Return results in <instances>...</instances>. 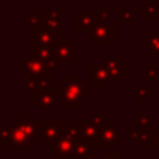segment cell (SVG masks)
<instances>
[{
    "label": "cell",
    "mask_w": 159,
    "mask_h": 159,
    "mask_svg": "<svg viewBox=\"0 0 159 159\" xmlns=\"http://www.w3.org/2000/svg\"><path fill=\"white\" fill-rule=\"evenodd\" d=\"M59 101L66 109H81L89 99V82L80 75H66L56 85Z\"/></svg>",
    "instance_id": "cell-1"
},
{
    "label": "cell",
    "mask_w": 159,
    "mask_h": 159,
    "mask_svg": "<svg viewBox=\"0 0 159 159\" xmlns=\"http://www.w3.org/2000/svg\"><path fill=\"white\" fill-rule=\"evenodd\" d=\"M89 45H113L115 43V25L109 21H96L88 34Z\"/></svg>",
    "instance_id": "cell-2"
},
{
    "label": "cell",
    "mask_w": 159,
    "mask_h": 159,
    "mask_svg": "<svg viewBox=\"0 0 159 159\" xmlns=\"http://www.w3.org/2000/svg\"><path fill=\"white\" fill-rule=\"evenodd\" d=\"M55 60L59 64H75L77 63V46L71 43L70 38H59L52 48Z\"/></svg>",
    "instance_id": "cell-3"
},
{
    "label": "cell",
    "mask_w": 159,
    "mask_h": 159,
    "mask_svg": "<svg viewBox=\"0 0 159 159\" xmlns=\"http://www.w3.org/2000/svg\"><path fill=\"white\" fill-rule=\"evenodd\" d=\"M39 129H41V138L45 145L50 147L55 140L66 133V124L63 120H38Z\"/></svg>",
    "instance_id": "cell-4"
},
{
    "label": "cell",
    "mask_w": 159,
    "mask_h": 159,
    "mask_svg": "<svg viewBox=\"0 0 159 159\" xmlns=\"http://www.w3.org/2000/svg\"><path fill=\"white\" fill-rule=\"evenodd\" d=\"M32 101L43 110L45 115H52V112L59 106V95L57 89L53 88H48V89L36 91L31 95Z\"/></svg>",
    "instance_id": "cell-5"
},
{
    "label": "cell",
    "mask_w": 159,
    "mask_h": 159,
    "mask_svg": "<svg viewBox=\"0 0 159 159\" xmlns=\"http://www.w3.org/2000/svg\"><path fill=\"white\" fill-rule=\"evenodd\" d=\"M42 24L57 34L63 32V30H64V7H61V6H56V7L46 6V7L43 8V13H42Z\"/></svg>",
    "instance_id": "cell-6"
},
{
    "label": "cell",
    "mask_w": 159,
    "mask_h": 159,
    "mask_svg": "<svg viewBox=\"0 0 159 159\" xmlns=\"http://www.w3.org/2000/svg\"><path fill=\"white\" fill-rule=\"evenodd\" d=\"M32 38V46H45V48H53L57 42L59 36L57 32L49 30L48 27H45L43 24H39L38 27L32 28V32H31Z\"/></svg>",
    "instance_id": "cell-7"
},
{
    "label": "cell",
    "mask_w": 159,
    "mask_h": 159,
    "mask_svg": "<svg viewBox=\"0 0 159 159\" xmlns=\"http://www.w3.org/2000/svg\"><path fill=\"white\" fill-rule=\"evenodd\" d=\"M88 82L95 85L96 89H107L110 78L106 67L102 63H91L88 66Z\"/></svg>",
    "instance_id": "cell-8"
},
{
    "label": "cell",
    "mask_w": 159,
    "mask_h": 159,
    "mask_svg": "<svg viewBox=\"0 0 159 159\" xmlns=\"http://www.w3.org/2000/svg\"><path fill=\"white\" fill-rule=\"evenodd\" d=\"M101 63L106 67L107 73H109L110 84H119L124 77H127V64L123 63L119 57H112L107 56L101 60Z\"/></svg>",
    "instance_id": "cell-9"
},
{
    "label": "cell",
    "mask_w": 159,
    "mask_h": 159,
    "mask_svg": "<svg viewBox=\"0 0 159 159\" xmlns=\"http://www.w3.org/2000/svg\"><path fill=\"white\" fill-rule=\"evenodd\" d=\"M121 131L113 120H109L101 129V138L98 147H119L121 143Z\"/></svg>",
    "instance_id": "cell-10"
},
{
    "label": "cell",
    "mask_w": 159,
    "mask_h": 159,
    "mask_svg": "<svg viewBox=\"0 0 159 159\" xmlns=\"http://www.w3.org/2000/svg\"><path fill=\"white\" fill-rule=\"evenodd\" d=\"M11 130H13V137H11V151L14 154H22L27 151V148L32 144V138L21 129L20 121L11 124Z\"/></svg>",
    "instance_id": "cell-11"
},
{
    "label": "cell",
    "mask_w": 159,
    "mask_h": 159,
    "mask_svg": "<svg viewBox=\"0 0 159 159\" xmlns=\"http://www.w3.org/2000/svg\"><path fill=\"white\" fill-rule=\"evenodd\" d=\"M126 133L129 135V140L131 141L133 145L135 147H147L152 145L154 141V130L152 127H145V129H137V127H127Z\"/></svg>",
    "instance_id": "cell-12"
},
{
    "label": "cell",
    "mask_w": 159,
    "mask_h": 159,
    "mask_svg": "<svg viewBox=\"0 0 159 159\" xmlns=\"http://www.w3.org/2000/svg\"><path fill=\"white\" fill-rule=\"evenodd\" d=\"M50 81H52V70L42 75H34L27 73V77H25V95L31 96L36 91L48 89V88H50Z\"/></svg>",
    "instance_id": "cell-13"
},
{
    "label": "cell",
    "mask_w": 159,
    "mask_h": 159,
    "mask_svg": "<svg viewBox=\"0 0 159 159\" xmlns=\"http://www.w3.org/2000/svg\"><path fill=\"white\" fill-rule=\"evenodd\" d=\"M70 123L77 126L81 133V140L91 141L98 145L101 138V127H98L91 120H70Z\"/></svg>",
    "instance_id": "cell-14"
},
{
    "label": "cell",
    "mask_w": 159,
    "mask_h": 159,
    "mask_svg": "<svg viewBox=\"0 0 159 159\" xmlns=\"http://www.w3.org/2000/svg\"><path fill=\"white\" fill-rule=\"evenodd\" d=\"M18 69L21 71H27L28 74L34 75H42L50 71L49 66L45 61H42L38 57H20L18 60Z\"/></svg>",
    "instance_id": "cell-15"
},
{
    "label": "cell",
    "mask_w": 159,
    "mask_h": 159,
    "mask_svg": "<svg viewBox=\"0 0 159 159\" xmlns=\"http://www.w3.org/2000/svg\"><path fill=\"white\" fill-rule=\"evenodd\" d=\"M77 141L73 138L67 137L66 134H63L61 137H59L57 140H55L50 144V152L56 154L57 159H64V158H70L73 154V149Z\"/></svg>",
    "instance_id": "cell-16"
},
{
    "label": "cell",
    "mask_w": 159,
    "mask_h": 159,
    "mask_svg": "<svg viewBox=\"0 0 159 159\" xmlns=\"http://www.w3.org/2000/svg\"><path fill=\"white\" fill-rule=\"evenodd\" d=\"M18 121L21 129L30 135L32 140L35 141H42L41 138V129H39L38 120H34L31 115H20Z\"/></svg>",
    "instance_id": "cell-17"
},
{
    "label": "cell",
    "mask_w": 159,
    "mask_h": 159,
    "mask_svg": "<svg viewBox=\"0 0 159 159\" xmlns=\"http://www.w3.org/2000/svg\"><path fill=\"white\" fill-rule=\"evenodd\" d=\"M96 147L98 145L95 143L78 140L74 145V149H73V154L70 157V159H85L88 157H95Z\"/></svg>",
    "instance_id": "cell-18"
},
{
    "label": "cell",
    "mask_w": 159,
    "mask_h": 159,
    "mask_svg": "<svg viewBox=\"0 0 159 159\" xmlns=\"http://www.w3.org/2000/svg\"><path fill=\"white\" fill-rule=\"evenodd\" d=\"M31 50H32V56L34 57L41 59L42 61L49 66V69L52 71H57L59 63L55 60V56H53V49L52 48H45V46H31Z\"/></svg>",
    "instance_id": "cell-19"
},
{
    "label": "cell",
    "mask_w": 159,
    "mask_h": 159,
    "mask_svg": "<svg viewBox=\"0 0 159 159\" xmlns=\"http://www.w3.org/2000/svg\"><path fill=\"white\" fill-rule=\"evenodd\" d=\"M96 24V18L93 13H77L75 14V31L77 32H87L93 28Z\"/></svg>",
    "instance_id": "cell-20"
},
{
    "label": "cell",
    "mask_w": 159,
    "mask_h": 159,
    "mask_svg": "<svg viewBox=\"0 0 159 159\" xmlns=\"http://www.w3.org/2000/svg\"><path fill=\"white\" fill-rule=\"evenodd\" d=\"M154 91L147 87V82H134L133 84V101L135 102H152Z\"/></svg>",
    "instance_id": "cell-21"
},
{
    "label": "cell",
    "mask_w": 159,
    "mask_h": 159,
    "mask_svg": "<svg viewBox=\"0 0 159 159\" xmlns=\"http://www.w3.org/2000/svg\"><path fill=\"white\" fill-rule=\"evenodd\" d=\"M147 57L159 59V32H147Z\"/></svg>",
    "instance_id": "cell-22"
},
{
    "label": "cell",
    "mask_w": 159,
    "mask_h": 159,
    "mask_svg": "<svg viewBox=\"0 0 159 159\" xmlns=\"http://www.w3.org/2000/svg\"><path fill=\"white\" fill-rule=\"evenodd\" d=\"M140 11L145 14L147 20H159V0H148L140 7Z\"/></svg>",
    "instance_id": "cell-23"
},
{
    "label": "cell",
    "mask_w": 159,
    "mask_h": 159,
    "mask_svg": "<svg viewBox=\"0 0 159 159\" xmlns=\"http://www.w3.org/2000/svg\"><path fill=\"white\" fill-rule=\"evenodd\" d=\"M145 82L147 84H158L159 82V64L158 63L145 64Z\"/></svg>",
    "instance_id": "cell-24"
},
{
    "label": "cell",
    "mask_w": 159,
    "mask_h": 159,
    "mask_svg": "<svg viewBox=\"0 0 159 159\" xmlns=\"http://www.w3.org/2000/svg\"><path fill=\"white\" fill-rule=\"evenodd\" d=\"M120 24L123 27L134 25V8L131 6H121L120 7Z\"/></svg>",
    "instance_id": "cell-25"
},
{
    "label": "cell",
    "mask_w": 159,
    "mask_h": 159,
    "mask_svg": "<svg viewBox=\"0 0 159 159\" xmlns=\"http://www.w3.org/2000/svg\"><path fill=\"white\" fill-rule=\"evenodd\" d=\"M151 115L148 113H135L133 115V127L137 129H145V127H151Z\"/></svg>",
    "instance_id": "cell-26"
},
{
    "label": "cell",
    "mask_w": 159,
    "mask_h": 159,
    "mask_svg": "<svg viewBox=\"0 0 159 159\" xmlns=\"http://www.w3.org/2000/svg\"><path fill=\"white\" fill-rule=\"evenodd\" d=\"M93 14H95L96 21H110V20H115V13H110L106 6H96Z\"/></svg>",
    "instance_id": "cell-27"
},
{
    "label": "cell",
    "mask_w": 159,
    "mask_h": 159,
    "mask_svg": "<svg viewBox=\"0 0 159 159\" xmlns=\"http://www.w3.org/2000/svg\"><path fill=\"white\" fill-rule=\"evenodd\" d=\"M11 137H13V130H11V127H2V129H0V145L10 147Z\"/></svg>",
    "instance_id": "cell-28"
},
{
    "label": "cell",
    "mask_w": 159,
    "mask_h": 159,
    "mask_svg": "<svg viewBox=\"0 0 159 159\" xmlns=\"http://www.w3.org/2000/svg\"><path fill=\"white\" fill-rule=\"evenodd\" d=\"M25 20L31 28H35L39 24H42V13H28L25 16Z\"/></svg>",
    "instance_id": "cell-29"
},
{
    "label": "cell",
    "mask_w": 159,
    "mask_h": 159,
    "mask_svg": "<svg viewBox=\"0 0 159 159\" xmlns=\"http://www.w3.org/2000/svg\"><path fill=\"white\" fill-rule=\"evenodd\" d=\"M89 120L92 121V123H95L98 127H101L102 129V127H103L105 124L110 120V119H109V116L105 115V113H93V115H91Z\"/></svg>",
    "instance_id": "cell-30"
},
{
    "label": "cell",
    "mask_w": 159,
    "mask_h": 159,
    "mask_svg": "<svg viewBox=\"0 0 159 159\" xmlns=\"http://www.w3.org/2000/svg\"><path fill=\"white\" fill-rule=\"evenodd\" d=\"M106 159H126V158L121 157L120 152H109V154H107V158H106Z\"/></svg>",
    "instance_id": "cell-31"
},
{
    "label": "cell",
    "mask_w": 159,
    "mask_h": 159,
    "mask_svg": "<svg viewBox=\"0 0 159 159\" xmlns=\"http://www.w3.org/2000/svg\"><path fill=\"white\" fill-rule=\"evenodd\" d=\"M152 145L158 147V152H159V129H158V131L154 134V141H152Z\"/></svg>",
    "instance_id": "cell-32"
},
{
    "label": "cell",
    "mask_w": 159,
    "mask_h": 159,
    "mask_svg": "<svg viewBox=\"0 0 159 159\" xmlns=\"http://www.w3.org/2000/svg\"><path fill=\"white\" fill-rule=\"evenodd\" d=\"M85 159H96L95 157H88V158H85Z\"/></svg>",
    "instance_id": "cell-33"
},
{
    "label": "cell",
    "mask_w": 159,
    "mask_h": 159,
    "mask_svg": "<svg viewBox=\"0 0 159 159\" xmlns=\"http://www.w3.org/2000/svg\"><path fill=\"white\" fill-rule=\"evenodd\" d=\"M158 107H159V91H158Z\"/></svg>",
    "instance_id": "cell-34"
},
{
    "label": "cell",
    "mask_w": 159,
    "mask_h": 159,
    "mask_svg": "<svg viewBox=\"0 0 159 159\" xmlns=\"http://www.w3.org/2000/svg\"><path fill=\"white\" fill-rule=\"evenodd\" d=\"M46 159H55V158H46Z\"/></svg>",
    "instance_id": "cell-35"
},
{
    "label": "cell",
    "mask_w": 159,
    "mask_h": 159,
    "mask_svg": "<svg viewBox=\"0 0 159 159\" xmlns=\"http://www.w3.org/2000/svg\"><path fill=\"white\" fill-rule=\"evenodd\" d=\"M158 25H159V20H158Z\"/></svg>",
    "instance_id": "cell-36"
}]
</instances>
